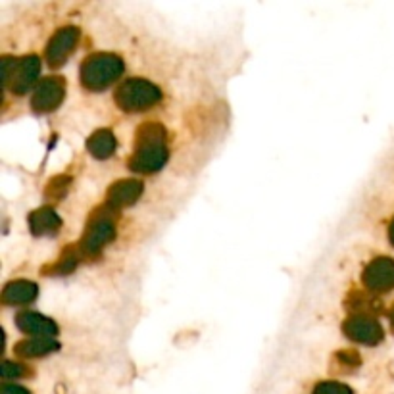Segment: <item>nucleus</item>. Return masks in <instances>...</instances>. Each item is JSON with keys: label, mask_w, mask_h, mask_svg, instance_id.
<instances>
[{"label": "nucleus", "mask_w": 394, "mask_h": 394, "mask_svg": "<svg viewBox=\"0 0 394 394\" xmlns=\"http://www.w3.org/2000/svg\"><path fill=\"white\" fill-rule=\"evenodd\" d=\"M125 70L124 60L112 52H96L81 64V83L89 91H104L122 78Z\"/></svg>", "instance_id": "obj_1"}, {"label": "nucleus", "mask_w": 394, "mask_h": 394, "mask_svg": "<svg viewBox=\"0 0 394 394\" xmlns=\"http://www.w3.org/2000/svg\"><path fill=\"white\" fill-rule=\"evenodd\" d=\"M160 101H162L160 87L140 78H131L124 81L116 93L117 106L125 112H143V110L156 106Z\"/></svg>", "instance_id": "obj_2"}, {"label": "nucleus", "mask_w": 394, "mask_h": 394, "mask_svg": "<svg viewBox=\"0 0 394 394\" xmlns=\"http://www.w3.org/2000/svg\"><path fill=\"white\" fill-rule=\"evenodd\" d=\"M2 64H4V85L10 87L14 94L27 93L39 78L41 62L35 54L20 58L14 62V66L10 58H4Z\"/></svg>", "instance_id": "obj_3"}, {"label": "nucleus", "mask_w": 394, "mask_h": 394, "mask_svg": "<svg viewBox=\"0 0 394 394\" xmlns=\"http://www.w3.org/2000/svg\"><path fill=\"white\" fill-rule=\"evenodd\" d=\"M344 335L348 339L360 342V344L375 346V344H379L381 340L385 339V329L375 317L367 316V314H356V316L346 319Z\"/></svg>", "instance_id": "obj_4"}, {"label": "nucleus", "mask_w": 394, "mask_h": 394, "mask_svg": "<svg viewBox=\"0 0 394 394\" xmlns=\"http://www.w3.org/2000/svg\"><path fill=\"white\" fill-rule=\"evenodd\" d=\"M362 281L371 293H388L394 289V260L379 256L371 260L362 273Z\"/></svg>", "instance_id": "obj_5"}, {"label": "nucleus", "mask_w": 394, "mask_h": 394, "mask_svg": "<svg viewBox=\"0 0 394 394\" xmlns=\"http://www.w3.org/2000/svg\"><path fill=\"white\" fill-rule=\"evenodd\" d=\"M66 96V81L62 78H47L35 87L31 96V108L35 112H52L62 104Z\"/></svg>", "instance_id": "obj_6"}, {"label": "nucleus", "mask_w": 394, "mask_h": 394, "mask_svg": "<svg viewBox=\"0 0 394 394\" xmlns=\"http://www.w3.org/2000/svg\"><path fill=\"white\" fill-rule=\"evenodd\" d=\"M79 41V29L75 27H64V29H58V31L50 37L47 45V50H45V56H47L48 66L52 68H58L62 66L70 54L75 50Z\"/></svg>", "instance_id": "obj_7"}, {"label": "nucleus", "mask_w": 394, "mask_h": 394, "mask_svg": "<svg viewBox=\"0 0 394 394\" xmlns=\"http://www.w3.org/2000/svg\"><path fill=\"white\" fill-rule=\"evenodd\" d=\"M168 156H170V152H168L166 143L140 145V147H135V154L129 162V168L137 173H154L166 166Z\"/></svg>", "instance_id": "obj_8"}, {"label": "nucleus", "mask_w": 394, "mask_h": 394, "mask_svg": "<svg viewBox=\"0 0 394 394\" xmlns=\"http://www.w3.org/2000/svg\"><path fill=\"white\" fill-rule=\"evenodd\" d=\"M116 237V227L114 224L106 219V217H98V219H94L93 225L87 229L85 237L81 240V250L85 252V254H96V252H101L102 247H106L110 240Z\"/></svg>", "instance_id": "obj_9"}, {"label": "nucleus", "mask_w": 394, "mask_h": 394, "mask_svg": "<svg viewBox=\"0 0 394 394\" xmlns=\"http://www.w3.org/2000/svg\"><path fill=\"white\" fill-rule=\"evenodd\" d=\"M143 194V183L135 181V179H124L117 181L110 187L108 194H106V202L112 210H122L127 206H133L135 202L139 200V196Z\"/></svg>", "instance_id": "obj_10"}, {"label": "nucleus", "mask_w": 394, "mask_h": 394, "mask_svg": "<svg viewBox=\"0 0 394 394\" xmlns=\"http://www.w3.org/2000/svg\"><path fill=\"white\" fill-rule=\"evenodd\" d=\"M16 325L27 335L43 337V339H54L58 333V325L50 319L37 314V312H20L16 316Z\"/></svg>", "instance_id": "obj_11"}, {"label": "nucleus", "mask_w": 394, "mask_h": 394, "mask_svg": "<svg viewBox=\"0 0 394 394\" xmlns=\"http://www.w3.org/2000/svg\"><path fill=\"white\" fill-rule=\"evenodd\" d=\"M39 289L31 281H12L2 291V302L10 306H24L37 298Z\"/></svg>", "instance_id": "obj_12"}, {"label": "nucleus", "mask_w": 394, "mask_h": 394, "mask_svg": "<svg viewBox=\"0 0 394 394\" xmlns=\"http://www.w3.org/2000/svg\"><path fill=\"white\" fill-rule=\"evenodd\" d=\"M60 350V342L56 339H24L14 346V352L22 358H41V356L54 354Z\"/></svg>", "instance_id": "obj_13"}, {"label": "nucleus", "mask_w": 394, "mask_h": 394, "mask_svg": "<svg viewBox=\"0 0 394 394\" xmlns=\"http://www.w3.org/2000/svg\"><path fill=\"white\" fill-rule=\"evenodd\" d=\"M62 225V219L52 208H39L29 214V229L33 235H50Z\"/></svg>", "instance_id": "obj_14"}, {"label": "nucleus", "mask_w": 394, "mask_h": 394, "mask_svg": "<svg viewBox=\"0 0 394 394\" xmlns=\"http://www.w3.org/2000/svg\"><path fill=\"white\" fill-rule=\"evenodd\" d=\"M87 148H89V152H91L94 158L106 160V158H110V156L116 152V137H114V133L110 131V129H98V131H94L93 135L89 137Z\"/></svg>", "instance_id": "obj_15"}, {"label": "nucleus", "mask_w": 394, "mask_h": 394, "mask_svg": "<svg viewBox=\"0 0 394 394\" xmlns=\"http://www.w3.org/2000/svg\"><path fill=\"white\" fill-rule=\"evenodd\" d=\"M312 394H354V391L344 383H339V381H325V383L316 385Z\"/></svg>", "instance_id": "obj_16"}, {"label": "nucleus", "mask_w": 394, "mask_h": 394, "mask_svg": "<svg viewBox=\"0 0 394 394\" xmlns=\"http://www.w3.org/2000/svg\"><path fill=\"white\" fill-rule=\"evenodd\" d=\"M27 375V371L22 363H14V362H4L2 365V377L4 379H12V377H24Z\"/></svg>", "instance_id": "obj_17"}, {"label": "nucleus", "mask_w": 394, "mask_h": 394, "mask_svg": "<svg viewBox=\"0 0 394 394\" xmlns=\"http://www.w3.org/2000/svg\"><path fill=\"white\" fill-rule=\"evenodd\" d=\"M2 394H31L27 388H24V386L20 385H10V383H6V385H2Z\"/></svg>", "instance_id": "obj_18"}, {"label": "nucleus", "mask_w": 394, "mask_h": 394, "mask_svg": "<svg viewBox=\"0 0 394 394\" xmlns=\"http://www.w3.org/2000/svg\"><path fill=\"white\" fill-rule=\"evenodd\" d=\"M388 240H391V245L394 247V219L393 224H391V227H388Z\"/></svg>", "instance_id": "obj_19"}, {"label": "nucleus", "mask_w": 394, "mask_h": 394, "mask_svg": "<svg viewBox=\"0 0 394 394\" xmlns=\"http://www.w3.org/2000/svg\"><path fill=\"white\" fill-rule=\"evenodd\" d=\"M391 327H393V331H394V306H393V309H391Z\"/></svg>", "instance_id": "obj_20"}]
</instances>
